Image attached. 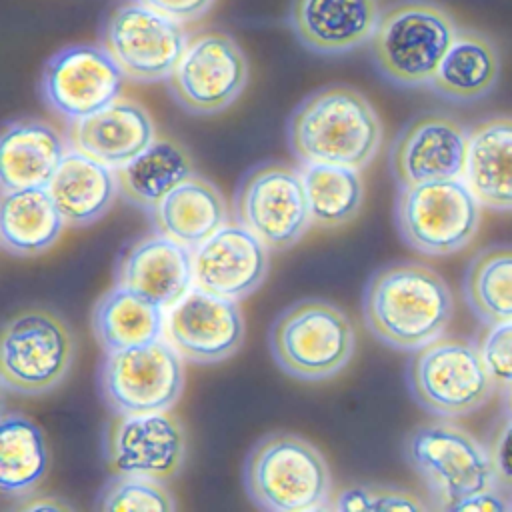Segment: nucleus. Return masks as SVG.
<instances>
[{
	"label": "nucleus",
	"instance_id": "obj_25",
	"mask_svg": "<svg viewBox=\"0 0 512 512\" xmlns=\"http://www.w3.org/2000/svg\"><path fill=\"white\" fill-rule=\"evenodd\" d=\"M148 216L156 232L196 250L228 222V206L210 180L192 174L168 192Z\"/></svg>",
	"mask_w": 512,
	"mask_h": 512
},
{
	"label": "nucleus",
	"instance_id": "obj_22",
	"mask_svg": "<svg viewBox=\"0 0 512 512\" xmlns=\"http://www.w3.org/2000/svg\"><path fill=\"white\" fill-rule=\"evenodd\" d=\"M66 154L64 136L38 118L6 122L0 140L2 192L48 186Z\"/></svg>",
	"mask_w": 512,
	"mask_h": 512
},
{
	"label": "nucleus",
	"instance_id": "obj_37",
	"mask_svg": "<svg viewBox=\"0 0 512 512\" xmlns=\"http://www.w3.org/2000/svg\"><path fill=\"white\" fill-rule=\"evenodd\" d=\"M182 24L196 22L204 18L216 0H138Z\"/></svg>",
	"mask_w": 512,
	"mask_h": 512
},
{
	"label": "nucleus",
	"instance_id": "obj_7",
	"mask_svg": "<svg viewBox=\"0 0 512 512\" xmlns=\"http://www.w3.org/2000/svg\"><path fill=\"white\" fill-rule=\"evenodd\" d=\"M76 358V336L54 310L32 306L12 316L0 340V378L8 392L40 396L58 388Z\"/></svg>",
	"mask_w": 512,
	"mask_h": 512
},
{
	"label": "nucleus",
	"instance_id": "obj_9",
	"mask_svg": "<svg viewBox=\"0 0 512 512\" xmlns=\"http://www.w3.org/2000/svg\"><path fill=\"white\" fill-rule=\"evenodd\" d=\"M406 382L414 402L438 418L476 412L496 388L480 348L468 340L446 336L412 352Z\"/></svg>",
	"mask_w": 512,
	"mask_h": 512
},
{
	"label": "nucleus",
	"instance_id": "obj_20",
	"mask_svg": "<svg viewBox=\"0 0 512 512\" xmlns=\"http://www.w3.org/2000/svg\"><path fill=\"white\" fill-rule=\"evenodd\" d=\"M378 0H292L288 26L320 56H342L368 44L380 20Z\"/></svg>",
	"mask_w": 512,
	"mask_h": 512
},
{
	"label": "nucleus",
	"instance_id": "obj_26",
	"mask_svg": "<svg viewBox=\"0 0 512 512\" xmlns=\"http://www.w3.org/2000/svg\"><path fill=\"white\" fill-rule=\"evenodd\" d=\"M66 226L48 186H30L2 192L0 236L2 248L16 258L48 252Z\"/></svg>",
	"mask_w": 512,
	"mask_h": 512
},
{
	"label": "nucleus",
	"instance_id": "obj_33",
	"mask_svg": "<svg viewBox=\"0 0 512 512\" xmlns=\"http://www.w3.org/2000/svg\"><path fill=\"white\" fill-rule=\"evenodd\" d=\"M94 510L100 512H172L176 500L162 480L112 474L94 498Z\"/></svg>",
	"mask_w": 512,
	"mask_h": 512
},
{
	"label": "nucleus",
	"instance_id": "obj_5",
	"mask_svg": "<svg viewBox=\"0 0 512 512\" xmlns=\"http://www.w3.org/2000/svg\"><path fill=\"white\" fill-rule=\"evenodd\" d=\"M268 346L284 374L304 382H320L334 378L348 366L356 350V330L336 304L304 298L274 318Z\"/></svg>",
	"mask_w": 512,
	"mask_h": 512
},
{
	"label": "nucleus",
	"instance_id": "obj_24",
	"mask_svg": "<svg viewBox=\"0 0 512 512\" xmlns=\"http://www.w3.org/2000/svg\"><path fill=\"white\" fill-rule=\"evenodd\" d=\"M464 178L484 208L512 212V116H492L468 130Z\"/></svg>",
	"mask_w": 512,
	"mask_h": 512
},
{
	"label": "nucleus",
	"instance_id": "obj_40",
	"mask_svg": "<svg viewBox=\"0 0 512 512\" xmlns=\"http://www.w3.org/2000/svg\"><path fill=\"white\" fill-rule=\"evenodd\" d=\"M504 408H506V414L512 416V388L506 390V396H504Z\"/></svg>",
	"mask_w": 512,
	"mask_h": 512
},
{
	"label": "nucleus",
	"instance_id": "obj_16",
	"mask_svg": "<svg viewBox=\"0 0 512 512\" xmlns=\"http://www.w3.org/2000/svg\"><path fill=\"white\" fill-rule=\"evenodd\" d=\"M164 334L184 360L216 364L240 350L244 316L238 300L194 286L168 308Z\"/></svg>",
	"mask_w": 512,
	"mask_h": 512
},
{
	"label": "nucleus",
	"instance_id": "obj_39",
	"mask_svg": "<svg viewBox=\"0 0 512 512\" xmlns=\"http://www.w3.org/2000/svg\"><path fill=\"white\" fill-rule=\"evenodd\" d=\"M22 500H26V502L16 504V506H14L16 510H42V512H48V510H52V512L74 510L72 504H66V502H62V500H58V498H52V496H42V498H34V496L30 498V496H26V498H22Z\"/></svg>",
	"mask_w": 512,
	"mask_h": 512
},
{
	"label": "nucleus",
	"instance_id": "obj_29",
	"mask_svg": "<svg viewBox=\"0 0 512 512\" xmlns=\"http://www.w3.org/2000/svg\"><path fill=\"white\" fill-rule=\"evenodd\" d=\"M120 196L150 212L168 192L194 174V162L188 150L170 138H156L132 162L114 168Z\"/></svg>",
	"mask_w": 512,
	"mask_h": 512
},
{
	"label": "nucleus",
	"instance_id": "obj_32",
	"mask_svg": "<svg viewBox=\"0 0 512 512\" xmlns=\"http://www.w3.org/2000/svg\"><path fill=\"white\" fill-rule=\"evenodd\" d=\"M312 224L338 228L356 218L364 200L360 170L334 164H302Z\"/></svg>",
	"mask_w": 512,
	"mask_h": 512
},
{
	"label": "nucleus",
	"instance_id": "obj_19",
	"mask_svg": "<svg viewBox=\"0 0 512 512\" xmlns=\"http://www.w3.org/2000/svg\"><path fill=\"white\" fill-rule=\"evenodd\" d=\"M194 282L192 250L160 232L132 240L116 262V284L168 310Z\"/></svg>",
	"mask_w": 512,
	"mask_h": 512
},
{
	"label": "nucleus",
	"instance_id": "obj_28",
	"mask_svg": "<svg viewBox=\"0 0 512 512\" xmlns=\"http://www.w3.org/2000/svg\"><path fill=\"white\" fill-rule=\"evenodd\" d=\"M164 322V308L120 284L96 300L90 316L92 334L104 352L160 340Z\"/></svg>",
	"mask_w": 512,
	"mask_h": 512
},
{
	"label": "nucleus",
	"instance_id": "obj_12",
	"mask_svg": "<svg viewBox=\"0 0 512 512\" xmlns=\"http://www.w3.org/2000/svg\"><path fill=\"white\" fill-rule=\"evenodd\" d=\"M190 36L184 24L138 2L114 4L100 30V42L116 60L126 80L154 84L176 68Z\"/></svg>",
	"mask_w": 512,
	"mask_h": 512
},
{
	"label": "nucleus",
	"instance_id": "obj_17",
	"mask_svg": "<svg viewBox=\"0 0 512 512\" xmlns=\"http://www.w3.org/2000/svg\"><path fill=\"white\" fill-rule=\"evenodd\" d=\"M468 158V130L452 116L426 112L412 118L390 146V172L398 186L460 178Z\"/></svg>",
	"mask_w": 512,
	"mask_h": 512
},
{
	"label": "nucleus",
	"instance_id": "obj_8",
	"mask_svg": "<svg viewBox=\"0 0 512 512\" xmlns=\"http://www.w3.org/2000/svg\"><path fill=\"white\" fill-rule=\"evenodd\" d=\"M480 202L460 178L398 186L394 224L408 248L424 256L464 250L480 226Z\"/></svg>",
	"mask_w": 512,
	"mask_h": 512
},
{
	"label": "nucleus",
	"instance_id": "obj_10",
	"mask_svg": "<svg viewBox=\"0 0 512 512\" xmlns=\"http://www.w3.org/2000/svg\"><path fill=\"white\" fill-rule=\"evenodd\" d=\"M232 208L236 222L274 252L296 246L312 224L302 172L284 162H262L246 170Z\"/></svg>",
	"mask_w": 512,
	"mask_h": 512
},
{
	"label": "nucleus",
	"instance_id": "obj_18",
	"mask_svg": "<svg viewBox=\"0 0 512 512\" xmlns=\"http://www.w3.org/2000/svg\"><path fill=\"white\" fill-rule=\"evenodd\" d=\"M192 256L194 286L232 300L254 294L270 270V248L238 222L224 224Z\"/></svg>",
	"mask_w": 512,
	"mask_h": 512
},
{
	"label": "nucleus",
	"instance_id": "obj_3",
	"mask_svg": "<svg viewBox=\"0 0 512 512\" xmlns=\"http://www.w3.org/2000/svg\"><path fill=\"white\" fill-rule=\"evenodd\" d=\"M458 24L432 0H400L386 6L368 42L378 74L398 88L430 86Z\"/></svg>",
	"mask_w": 512,
	"mask_h": 512
},
{
	"label": "nucleus",
	"instance_id": "obj_34",
	"mask_svg": "<svg viewBox=\"0 0 512 512\" xmlns=\"http://www.w3.org/2000/svg\"><path fill=\"white\" fill-rule=\"evenodd\" d=\"M432 504H426L416 492L388 486V484H354L342 488L328 504V510L340 512H416L430 510Z\"/></svg>",
	"mask_w": 512,
	"mask_h": 512
},
{
	"label": "nucleus",
	"instance_id": "obj_31",
	"mask_svg": "<svg viewBox=\"0 0 512 512\" xmlns=\"http://www.w3.org/2000/svg\"><path fill=\"white\" fill-rule=\"evenodd\" d=\"M462 292L480 322L512 320V246L496 244L476 252L464 272Z\"/></svg>",
	"mask_w": 512,
	"mask_h": 512
},
{
	"label": "nucleus",
	"instance_id": "obj_14",
	"mask_svg": "<svg viewBox=\"0 0 512 512\" xmlns=\"http://www.w3.org/2000/svg\"><path fill=\"white\" fill-rule=\"evenodd\" d=\"M124 80L102 44H68L44 62L40 96L54 114L72 122L120 98Z\"/></svg>",
	"mask_w": 512,
	"mask_h": 512
},
{
	"label": "nucleus",
	"instance_id": "obj_1",
	"mask_svg": "<svg viewBox=\"0 0 512 512\" xmlns=\"http://www.w3.org/2000/svg\"><path fill=\"white\" fill-rule=\"evenodd\" d=\"M454 316L446 280L422 262H390L368 278L362 292V318L382 344L414 352L440 338Z\"/></svg>",
	"mask_w": 512,
	"mask_h": 512
},
{
	"label": "nucleus",
	"instance_id": "obj_11",
	"mask_svg": "<svg viewBox=\"0 0 512 512\" xmlns=\"http://www.w3.org/2000/svg\"><path fill=\"white\" fill-rule=\"evenodd\" d=\"M182 356L168 340L104 352L98 390L112 414L170 410L184 390Z\"/></svg>",
	"mask_w": 512,
	"mask_h": 512
},
{
	"label": "nucleus",
	"instance_id": "obj_27",
	"mask_svg": "<svg viewBox=\"0 0 512 512\" xmlns=\"http://www.w3.org/2000/svg\"><path fill=\"white\" fill-rule=\"evenodd\" d=\"M500 76L496 44L478 30L458 28L430 88L444 100L468 104L490 94Z\"/></svg>",
	"mask_w": 512,
	"mask_h": 512
},
{
	"label": "nucleus",
	"instance_id": "obj_35",
	"mask_svg": "<svg viewBox=\"0 0 512 512\" xmlns=\"http://www.w3.org/2000/svg\"><path fill=\"white\" fill-rule=\"evenodd\" d=\"M478 348L496 388H512V320L486 324Z\"/></svg>",
	"mask_w": 512,
	"mask_h": 512
},
{
	"label": "nucleus",
	"instance_id": "obj_38",
	"mask_svg": "<svg viewBox=\"0 0 512 512\" xmlns=\"http://www.w3.org/2000/svg\"><path fill=\"white\" fill-rule=\"evenodd\" d=\"M454 510L456 512H504V510H512V504L506 502V494L498 486H490L486 490H480L464 498Z\"/></svg>",
	"mask_w": 512,
	"mask_h": 512
},
{
	"label": "nucleus",
	"instance_id": "obj_15",
	"mask_svg": "<svg viewBox=\"0 0 512 512\" xmlns=\"http://www.w3.org/2000/svg\"><path fill=\"white\" fill-rule=\"evenodd\" d=\"M102 454L112 474L172 480L186 460V432L168 410L112 414L102 432Z\"/></svg>",
	"mask_w": 512,
	"mask_h": 512
},
{
	"label": "nucleus",
	"instance_id": "obj_23",
	"mask_svg": "<svg viewBox=\"0 0 512 512\" xmlns=\"http://www.w3.org/2000/svg\"><path fill=\"white\" fill-rule=\"evenodd\" d=\"M48 192L70 228L98 222L120 194L116 170L74 148L66 150Z\"/></svg>",
	"mask_w": 512,
	"mask_h": 512
},
{
	"label": "nucleus",
	"instance_id": "obj_6",
	"mask_svg": "<svg viewBox=\"0 0 512 512\" xmlns=\"http://www.w3.org/2000/svg\"><path fill=\"white\" fill-rule=\"evenodd\" d=\"M404 458L438 510H454L464 498L496 486L490 452L446 420L414 426L404 438Z\"/></svg>",
	"mask_w": 512,
	"mask_h": 512
},
{
	"label": "nucleus",
	"instance_id": "obj_30",
	"mask_svg": "<svg viewBox=\"0 0 512 512\" xmlns=\"http://www.w3.org/2000/svg\"><path fill=\"white\" fill-rule=\"evenodd\" d=\"M50 466L42 428L24 414H4L0 422V490L22 500L46 478Z\"/></svg>",
	"mask_w": 512,
	"mask_h": 512
},
{
	"label": "nucleus",
	"instance_id": "obj_13",
	"mask_svg": "<svg viewBox=\"0 0 512 512\" xmlns=\"http://www.w3.org/2000/svg\"><path fill=\"white\" fill-rule=\"evenodd\" d=\"M248 84V60L226 32L194 34L166 78L172 100L194 116H212L232 106Z\"/></svg>",
	"mask_w": 512,
	"mask_h": 512
},
{
	"label": "nucleus",
	"instance_id": "obj_36",
	"mask_svg": "<svg viewBox=\"0 0 512 512\" xmlns=\"http://www.w3.org/2000/svg\"><path fill=\"white\" fill-rule=\"evenodd\" d=\"M488 452L494 468L496 486L504 494H512V416L510 414L492 432Z\"/></svg>",
	"mask_w": 512,
	"mask_h": 512
},
{
	"label": "nucleus",
	"instance_id": "obj_21",
	"mask_svg": "<svg viewBox=\"0 0 512 512\" xmlns=\"http://www.w3.org/2000/svg\"><path fill=\"white\" fill-rule=\"evenodd\" d=\"M66 136L70 148L120 168L156 140V126L140 102L120 96L106 108L68 122Z\"/></svg>",
	"mask_w": 512,
	"mask_h": 512
},
{
	"label": "nucleus",
	"instance_id": "obj_4",
	"mask_svg": "<svg viewBox=\"0 0 512 512\" xmlns=\"http://www.w3.org/2000/svg\"><path fill=\"white\" fill-rule=\"evenodd\" d=\"M244 490L270 512L328 510L332 474L322 452L292 432L262 436L244 460Z\"/></svg>",
	"mask_w": 512,
	"mask_h": 512
},
{
	"label": "nucleus",
	"instance_id": "obj_2",
	"mask_svg": "<svg viewBox=\"0 0 512 512\" xmlns=\"http://www.w3.org/2000/svg\"><path fill=\"white\" fill-rule=\"evenodd\" d=\"M290 152L302 164L366 168L382 146V120L372 102L348 84L304 96L286 126Z\"/></svg>",
	"mask_w": 512,
	"mask_h": 512
}]
</instances>
